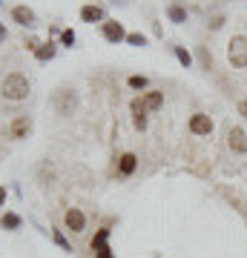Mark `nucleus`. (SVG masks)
<instances>
[{
    "instance_id": "obj_1",
    "label": "nucleus",
    "mask_w": 247,
    "mask_h": 258,
    "mask_svg": "<svg viewBox=\"0 0 247 258\" xmlns=\"http://www.w3.org/2000/svg\"><path fill=\"white\" fill-rule=\"evenodd\" d=\"M26 95H29L26 75H20V72L6 75V81H3V98H9V101H23Z\"/></svg>"
},
{
    "instance_id": "obj_2",
    "label": "nucleus",
    "mask_w": 247,
    "mask_h": 258,
    "mask_svg": "<svg viewBox=\"0 0 247 258\" xmlns=\"http://www.w3.org/2000/svg\"><path fill=\"white\" fill-rule=\"evenodd\" d=\"M227 60L236 69H247V37L244 35H236L227 43Z\"/></svg>"
},
{
    "instance_id": "obj_3",
    "label": "nucleus",
    "mask_w": 247,
    "mask_h": 258,
    "mask_svg": "<svg viewBox=\"0 0 247 258\" xmlns=\"http://www.w3.org/2000/svg\"><path fill=\"white\" fill-rule=\"evenodd\" d=\"M190 132H192V135H213V120H210V115L195 112V115L190 118Z\"/></svg>"
},
{
    "instance_id": "obj_4",
    "label": "nucleus",
    "mask_w": 247,
    "mask_h": 258,
    "mask_svg": "<svg viewBox=\"0 0 247 258\" xmlns=\"http://www.w3.org/2000/svg\"><path fill=\"white\" fill-rule=\"evenodd\" d=\"M227 144L233 152H247V132L241 126H230L227 129Z\"/></svg>"
},
{
    "instance_id": "obj_5",
    "label": "nucleus",
    "mask_w": 247,
    "mask_h": 258,
    "mask_svg": "<svg viewBox=\"0 0 247 258\" xmlns=\"http://www.w3.org/2000/svg\"><path fill=\"white\" fill-rule=\"evenodd\" d=\"M107 238H110V230L104 227V230L95 232V238H92V249H95V255L98 258H115L112 255V249L107 247Z\"/></svg>"
},
{
    "instance_id": "obj_6",
    "label": "nucleus",
    "mask_w": 247,
    "mask_h": 258,
    "mask_svg": "<svg viewBox=\"0 0 247 258\" xmlns=\"http://www.w3.org/2000/svg\"><path fill=\"white\" fill-rule=\"evenodd\" d=\"M64 221H66V230H72V232H83V227H86V218H83V212L81 210H66L64 215Z\"/></svg>"
},
{
    "instance_id": "obj_7",
    "label": "nucleus",
    "mask_w": 247,
    "mask_h": 258,
    "mask_svg": "<svg viewBox=\"0 0 247 258\" xmlns=\"http://www.w3.org/2000/svg\"><path fill=\"white\" fill-rule=\"evenodd\" d=\"M104 37L110 43H121L127 35H124V26H121L118 20H104Z\"/></svg>"
},
{
    "instance_id": "obj_8",
    "label": "nucleus",
    "mask_w": 247,
    "mask_h": 258,
    "mask_svg": "<svg viewBox=\"0 0 247 258\" xmlns=\"http://www.w3.org/2000/svg\"><path fill=\"white\" fill-rule=\"evenodd\" d=\"M75 103H78L75 92H69V89H61V92H58V112H61V115H69V112L75 109Z\"/></svg>"
},
{
    "instance_id": "obj_9",
    "label": "nucleus",
    "mask_w": 247,
    "mask_h": 258,
    "mask_svg": "<svg viewBox=\"0 0 247 258\" xmlns=\"http://www.w3.org/2000/svg\"><path fill=\"white\" fill-rule=\"evenodd\" d=\"M129 109H132V123H135V129H146V109H144V103H141V98H135V101L129 103Z\"/></svg>"
},
{
    "instance_id": "obj_10",
    "label": "nucleus",
    "mask_w": 247,
    "mask_h": 258,
    "mask_svg": "<svg viewBox=\"0 0 247 258\" xmlns=\"http://www.w3.org/2000/svg\"><path fill=\"white\" fill-rule=\"evenodd\" d=\"M29 132H32V120L26 115H20V118L12 120V138H26Z\"/></svg>"
},
{
    "instance_id": "obj_11",
    "label": "nucleus",
    "mask_w": 247,
    "mask_h": 258,
    "mask_svg": "<svg viewBox=\"0 0 247 258\" xmlns=\"http://www.w3.org/2000/svg\"><path fill=\"white\" fill-rule=\"evenodd\" d=\"M12 18L18 20L20 26H35V12L32 9H26V6H15V9H12Z\"/></svg>"
},
{
    "instance_id": "obj_12",
    "label": "nucleus",
    "mask_w": 247,
    "mask_h": 258,
    "mask_svg": "<svg viewBox=\"0 0 247 258\" xmlns=\"http://www.w3.org/2000/svg\"><path fill=\"white\" fill-rule=\"evenodd\" d=\"M141 103H144L146 112H156L161 109V103H164V92H158V89H153V92H146L144 98H141Z\"/></svg>"
},
{
    "instance_id": "obj_13",
    "label": "nucleus",
    "mask_w": 247,
    "mask_h": 258,
    "mask_svg": "<svg viewBox=\"0 0 247 258\" xmlns=\"http://www.w3.org/2000/svg\"><path fill=\"white\" fill-rule=\"evenodd\" d=\"M135 166H138V158L132 155V152H124V155L118 158V172H121V175H132V172H135Z\"/></svg>"
},
{
    "instance_id": "obj_14",
    "label": "nucleus",
    "mask_w": 247,
    "mask_h": 258,
    "mask_svg": "<svg viewBox=\"0 0 247 258\" xmlns=\"http://www.w3.org/2000/svg\"><path fill=\"white\" fill-rule=\"evenodd\" d=\"M81 20H83V23H98V20H104V9H101V6H83V9H81Z\"/></svg>"
},
{
    "instance_id": "obj_15",
    "label": "nucleus",
    "mask_w": 247,
    "mask_h": 258,
    "mask_svg": "<svg viewBox=\"0 0 247 258\" xmlns=\"http://www.w3.org/2000/svg\"><path fill=\"white\" fill-rule=\"evenodd\" d=\"M35 57L37 60H52V57H55V43H52V40H49V43H40L37 52H35Z\"/></svg>"
},
{
    "instance_id": "obj_16",
    "label": "nucleus",
    "mask_w": 247,
    "mask_h": 258,
    "mask_svg": "<svg viewBox=\"0 0 247 258\" xmlns=\"http://www.w3.org/2000/svg\"><path fill=\"white\" fill-rule=\"evenodd\" d=\"M167 15H170V20H173V23H184V20H187V12H184L181 6H170V12H167Z\"/></svg>"
},
{
    "instance_id": "obj_17",
    "label": "nucleus",
    "mask_w": 247,
    "mask_h": 258,
    "mask_svg": "<svg viewBox=\"0 0 247 258\" xmlns=\"http://www.w3.org/2000/svg\"><path fill=\"white\" fill-rule=\"evenodd\" d=\"M3 227H6V230H18V227H20V218L15 215V212H6V215H3Z\"/></svg>"
},
{
    "instance_id": "obj_18",
    "label": "nucleus",
    "mask_w": 247,
    "mask_h": 258,
    "mask_svg": "<svg viewBox=\"0 0 247 258\" xmlns=\"http://www.w3.org/2000/svg\"><path fill=\"white\" fill-rule=\"evenodd\" d=\"M175 57H178L184 66H190V63H192V55H190V52H187L184 46H175Z\"/></svg>"
},
{
    "instance_id": "obj_19",
    "label": "nucleus",
    "mask_w": 247,
    "mask_h": 258,
    "mask_svg": "<svg viewBox=\"0 0 247 258\" xmlns=\"http://www.w3.org/2000/svg\"><path fill=\"white\" fill-rule=\"evenodd\" d=\"M146 78L144 75H132V78H129V86H132V89H146Z\"/></svg>"
},
{
    "instance_id": "obj_20",
    "label": "nucleus",
    "mask_w": 247,
    "mask_h": 258,
    "mask_svg": "<svg viewBox=\"0 0 247 258\" xmlns=\"http://www.w3.org/2000/svg\"><path fill=\"white\" fill-rule=\"evenodd\" d=\"M61 43H64V46H75V32H72V29L61 32Z\"/></svg>"
},
{
    "instance_id": "obj_21",
    "label": "nucleus",
    "mask_w": 247,
    "mask_h": 258,
    "mask_svg": "<svg viewBox=\"0 0 247 258\" xmlns=\"http://www.w3.org/2000/svg\"><path fill=\"white\" fill-rule=\"evenodd\" d=\"M127 43H132V46H144L146 37H144V35H138V32H132V35H127Z\"/></svg>"
},
{
    "instance_id": "obj_22",
    "label": "nucleus",
    "mask_w": 247,
    "mask_h": 258,
    "mask_svg": "<svg viewBox=\"0 0 247 258\" xmlns=\"http://www.w3.org/2000/svg\"><path fill=\"white\" fill-rule=\"evenodd\" d=\"M238 115L247 120V98H244V101H238Z\"/></svg>"
},
{
    "instance_id": "obj_23",
    "label": "nucleus",
    "mask_w": 247,
    "mask_h": 258,
    "mask_svg": "<svg viewBox=\"0 0 247 258\" xmlns=\"http://www.w3.org/2000/svg\"><path fill=\"white\" fill-rule=\"evenodd\" d=\"M55 241H58V244H61V247H64V249H69V244H66V238H64V235H61V232H55Z\"/></svg>"
},
{
    "instance_id": "obj_24",
    "label": "nucleus",
    "mask_w": 247,
    "mask_h": 258,
    "mask_svg": "<svg viewBox=\"0 0 247 258\" xmlns=\"http://www.w3.org/2000/svg\"><path fill=\"white\" fill-rule=\"evenodd\" d=\"M3 201H6V189L0 186V207H3Z\"/></svg>"
},
{
    "instance_id": "obj_25",
    "label": "nucleus",
    "mask_w": 247,
    "mask_h": 258,
    "mask_svg": "<svg viewBox=\"0 0 247 258\" xmlns=\"http://www.w3.org/2000/svg\"><path fill=\"white\" fill-rule=\"evenodd\" d=\"M0 40H6V29H3V23H0Z\"/></svg>"
},
{
    "instance_id": "obj_26",
    "label": "nucleus",
    "mask_w": 247,
    "mask_h": 258,
    "mask_svg": "<svg viewBox=\"0 0 247 258\" xmlns=\"http://www.w3.org/2000/svg\"><path fill=\"white\" fill-rule=\"evenodd\" d=\"M0 3H3V0H0Z\"/></svg>"
}]
</instances>
